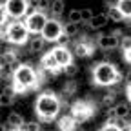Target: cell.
I'll return each mask as SVG.
<instances>
[{
    "label": "cell",
    "mask_w": 131,
    "mask_h": 131,
    "mask_svg": "<svg viewBox=\"0 0 131 131\" xmlns=\"http://www.w3.org/2000/svg\"><path fill=\"white\" fill-rule=\"evenodd\" d=\"M64 7H66L64 0H53V2H51V9H49L51 18H60V16L64 15Z\"/></svg>",
    "instance_id": "obj_19"
},
{
    "label": "cell",
    "mask_w": 131,
    "mask_h": 131,
    "mask_svg": "<svg viewBox=\"0 0 131 131\" xmlns=\"http://www.w3.org/2000/svg\"><path fill=\"white\" fill-rule=\"evenodd\" d=\"M11 131H24V129H22V127H20V129H11Z\"/></svg>",
    "instance_id": "obj_37"
},
{
    "label": "cell",
    "mask_w": 131,
    "mask_h": 131,
    "mask_svg": "<svg viewBox=\"0 0 131 131\" xmlns=\"http://www.w3.org/2000/svg\"><path fill=\"white\" fill-rule=\"evenodd\" d=\"M31 2V7L33 9H37V11H49L51 9V2L49 0H29Z\"/></svg>",
    "instance_id": "obj_23"
},
{
    "label": "cell",
    "mask_w": 131,
    "mask_h": 131,
    "mask_svg": "<svg viewBox=\"0 0 131 131\" xmlns=\"http://www.w3.org/2000/svg\"><path fill=\"white\" fill-rule=\"evenodd\" d=\"M2 37H4V40H7L13 46H24V44H27L31 33L27 31V27L22 20H15V22L7 24V27H2Z\"/></svg>",
    "instance_id": "obj_4"
},
{
    "label": "cell",
    "mask_w": 131,
    "mask_h": 131,
    "mask_svg": "<svg viewBox=\"0 0 131 131\" xmlns=\"http://www.w3.org/2000/svg\"><path fill=\"white\" fill-rule=\"evenodd\" d=\"M107 22H111V20H109V16H107L106 13H98V15H95V16H93V20L89 22V27H91V29H95V31H98V29L106 27V26H107Z\"/></svg>",
    "instance_id": "obj_16"
},
{
    "label": "cell",
    "mask_w": 131,
    "mask_h": 131,
    "mask_svg": "<svg viewBox=\"0 0 131 131\" xmlns=\"http://www.w3.org/2000/svg\"><path fill=\"white\" fill-rule=\"evenodd\" d=\"M102 106L104 107H115L117 106V91H107V93H104V96H102Z\"/></svg>",
    "instance_id": "obj_21"
},
{
    "label": "cell",
    "mask_w": 131,
    "mask_h": 131,
    "mask_svg": "<svg viewBox=\"0 0 131 131\" xmlns=\"http://www.w3.org/2000/svg\"><path fill=\"white\" fill-rule=\"evenodd\" d=\"M24 124H26V122H24V117H22L20 113L11 111V113L7 115V126H9V129H20Z\"/></svg>",
    "instance_id": "obj_17"
},
{
    "label": "cell",
    "mask_w": 131,
    "mask_h": 131,
    "mask_svg": "<svg viewBox=\"0 0 131 131\" xmlns=\"http://www.w3.org/2000/svg\"><path fill=\"white\" fill-rule=\"evenodd\" d=\"M64 33L68 37H77V35H80V24H75V22H66V26H64Z\"/></svg>",
    "instance_id": "obj_22"
},
{
    "label": "cell",
    "mask_w": 131,
    "mask_h": 131,
    "mask_svg": "<svg viewBox=\"0 0 131 131\" xmlns=\"http://www.w3.org/2000/svg\"><path fill=\"white\" fill-rule=\"evenodd\" d=\"M58 127H60V131H73L77 127V122L71 115H68V117H62L58 120Z\"/></svg>",
    "instance_id": "obj_20"
},
{
    "label": "cell",
    "mask_w": 131,
    "mask_h": 131,
    "mask_svg": "<svg viewBox=\"0 0 131 131\" xmlns=\"http://www.w3.org/2000/svg\"><path fill=\"white\" fill-rule=\"evenodd\" d=\"M13 82L11 84L15 86L16 93H26L29 89H35L40 82V75L35 71L31 64H20V68L16 69L13 75Z\"/></svg>",
    "instance_id": "obj_3"
},
{
    "label": "cell",
    "mask_w": 131,
    "mask_h": 131,
    "mask_svg": "<svg viewBox=\"0 0 131 131\" xmlns=\"http://www.w3.org/2000/svg\"><path fill=\"white\" fill-rule=\"evenodd\" d=\"M98 131H122V127L118 124H115V122H106Z\"/></svg>",
    "instance_id": "obj_30"
},
{
    "label": "cell",
    "mask_w": 131,
    "mask_h": 131,
    "mask_svg": "<svg viewBox=\"0 0 131 131\" xmlns=\"http://www.w3.org/2000/svg\"><path fill=\"white\" fill-rule=\"evenodd\" d=\"M40 68L44 69V71H47L49 75H57L58 71H62V68H60V64H58V60L55 58V55H53V51H47V53H44L42 55V58H40Z\"/></svg>",
    "instance_id": "obj_10"
},
{
    "label": "cell",
    "mask_w": 131,
    "mask_h": 131,
    "mask_svg": "<svg viewBox=\"0 0 131 131\" xmlns=\"http://www.w3.org/2000/svg\"><path fill=\"white\" fill-rule=\"evenodd\" d=\"M113 109H115V115H117V120H127L131 117V107L126 102H118Z\"/></svg>",
    "instance_id": "obj_18"
},
{
    "label": "cell",
    "mask_w": 131,
    "mask_h": 131,
    "mask_svg": "<svg viewBox=\"0 0 131 131\" xmlns=\"http://www.w3.org/2000/svg\"><path fill=\"white\" fill-rule=\"evenodd\" d=\"M106 15L109 16V20L111 22H124L126 20V16H124V13L118 9V6L117 4H106Z\"/></svg>",
    "instance_id": "obj_14"
},
{
    "label": "cell",
    "mask_w": 131,
    "mask_h": 131,
    "mask_svg": "<svg viewBox=\"0 0 131 131\" xmlns=\"http://www.w3.org/2000/svg\"><path fill=\"white\" fill-rule=\"evenodd\" d=\"M122 58H124V62L131 64V47H127V49H124V51H122Z\"/></svg>",
    "instance_id": "obj_33"
},
{
    "label": "cell",
    "mask_w": 131,
    "mask_h": 131,
    "mask_svg": "<svg viewBox=\"0 0 131 131\" xmlns=\"http://www.w3.org/2000/svg\"><path fill=\"white\" fill-rule=\"evenodd\" d=\"M120 47H122V51L127 49V47H131V35H126V37L120 38Z\"/></svg>",
    "instance_id": "obj_32"
},
{
    "label": "cell",
    "mask_w": 131,
    "mask_h": 131,
    "mask_svg": "<svg viewBox=\"0 0 131 131\" xmlns=\"http://www.w3.org/2000/svg\"><path fill=\"white\" fill-rule=\"evenodd\" d=\"M40 35L46 38V42H55L57 44V40L64 35V24H60L58 18H49Z\"/></svg>",
    "instance_id": "obj_8"
},
{
    "label": "cell",
    "mask_w": 131,
    "mask_h": 131,
    "mask_svg": "<svg viewBox=\"0 0 131 131\" xmlns=\"http://www.w3.org/2000/svg\"><path fill=\"white\" fill-rule=\"evenodd\" d=\"M46 44H47V42H46V38H44L42 35H31L29 40H27V51H29L31 55H38V53L44 51Z\"/></svg>",
    "instance_id": "obj_13"
},
{
    "label": "cell",
    "mask_w": 131,
    "mask_h": 131,
    "mask_svg": "<svg viewBox=\"0 0 131 131\" xmlns=\"http://www.w3.org/2000/svg\"><path fill=\"white\" fill-rule=\"evenodd\" d=\"M126 95H127V100L131 102V86H126Z\"/></svg>",
    "instance_id": "obj_35"
},
{
    "label": "cell",
    "mask_w": 131,
    "mask_h": 131,
    "mask_svg": "<svg viewBox=\"0 0 131 131\" xmlns=\"http://www.w3.org/2000/svg\"><path fill=\"white\" fill-rule=\"evenodd\" d=\"M127 131H131V122H129V124H127Z\"/></svg>",
    "instance_id": "obj_36"
},
{
    "label": "cell",
    "mask_w": 131,
    "mask_h": 131,
    "mask_svg": "<svg viewBox=\"0 0 131 131\" xmlns=\"http://www.w3.org/2000/svg\"><path fill=\"white\" fill-rule=\"evenodd\" d=\"M126 86H131V71L126 73Z\"/></svg>",
    "instance_id": "obj_34"
},
{
    "label": "cell",
    "mask_w": 131,
    "mask_h": 131,
    "mask_svg": "<svg viewBox=\"0 0 131 131\" xmlns=\"http://www.w3.org/2000/svg\"><path fill=\"white\" fill-rule=\"evenodd\" d=\"M24 131H40V122L38 120H31V122H26L22 126Z\"/></svg>",
    "instance_id": "obj_29"
},
{
    "label": "cell",
    "mask_w": 131,
    "mask_h": 131,
    "mask_svg": "<svg viewBox=\"0 0 131 131\" xmlns=\"http://www.w3.org/2000/svg\"><path fill=\"white\" fill-rule=\"evenodd\" d=\"M95 115V106L91 102H86V100H78L71 106V117L75 118L77 124H82L89 120L91 117Z\"/></svg>",
    "instance_id": "obj_7"
},
{
    "label": "cell",
    "mask_w": 131,
    "mask_h": 131,
    "mask_svg": "<svg viewBox=\"0 0 131 131\" xmlns=\"http://www.w3.org/2000/svg\"><path fill=\"white\" fill-rule=\"evenodd\" d=\"M53 55H55V58L58 60V64H60V68L64 69L66 66H69L71 62H73V51L71 49H68V47H64V46H55L53 49Z\"/></svg>",
    "instance_id": "obj_11"
},
{
    "label": "cell",
    "mask_w": 131,
    "mask_h": 131,
    "mask_svg": "<svg viewBox=\"0 0 131 131\" xmlns=\"http://www.w3.org/2000/svg\"><path fill=\"white\" fill-rule=\"evenodd\" d=\"M80 13H82V24H86V26H89V22L93 20V16H95V13L89 9V7H84V9H80Z\"/></svg>",
    "instance_id": "obj_27"
},
{
    "label": "cell",
    "mask_w": 131,
    "mask_h": 131,
    "mask_svg": "<svg viewBox=\"0 0 131 131\" xmlns=\"http://www.w3.org/2000/svg\"><path fill=\"white\" fill-rule=\"evenodd\" d=\"M15 95H16V89H15V86H13V84L2 91V95H0V104H2V107L11 106V104L15 102Z\"/></svg>",
    "instance_id": "obj_15"
},
{
    "label": "cell",
    "mask_w": 131,
    "mask_h": 131,
    "mask_svg": "<svg viewBox=\"0 0 131 131\" xmlns=\"http://www.w3.org/2000/svg\"><path fill=\"white\" fill-rule=\"evenodd\" d=\"M117 6L126 18H131V0H117Z\"/></svg>",
    "instance_id": "obj_24"
},
{
    "label": "cell",
    "mask_w": 131,
    "mask_h": 131,
    "mask_svg": "<svg viewBox=\"0 0 131 131\" xmlns=\"http://www.w3.org/2000/svg\"><path fill=\"white\" fill-rule=\"evenodd\" d=\"M75 91H77V84L75 82H68V84H64V88H62V96L69 98L71 95H75Z\"/></svg>",
    "instance_id": "obj_25"
},
{
    "label": "cell",
    "mask_w": 131,
    "mask_h": 131,
    "mask_svg": "<svg viewBox=\"0 0 131 131\" xmlns=\"http://www.w3.org/2000/svg\"><path fill=\"white\" fill-rule=\"evenodd\" d=\"M69 42H71V37H68V35L64 33V35L57 40V46H64V47H68V46H69Z\"/></svg>",
    "instance_id": "obj_31"
},
{
    "label": "cell",
    "mask_w": 131,
    "mask_h": 131,
    "mask_svg": "<svg viewBox=\"0 0 131 131\" xmlns=\"http://www.w3.org/2000/svg\"><path fill=\"white\" fill-rule=\"evenodd\" d=\"M73 55L75 57H78V58H86V57H91L93 55V46L86 40V38H82V40H78V42H75L73 44Z\"/></svg>",
    "instance_id": "obj_12"
},
{
    "label": "cell",
    "mask_w": 131,
    "mask_h": 131,
    "mask_svg": "<svg viewBox=\"0 0 131 131\" xmlns=\"http://www.w3.org/2000/svg\"><path fill=\"white\" fill-rule=\"evenodd\" d=\"M29 13H31L29 0H6L2 4V15L15 20H24Z\"/></svg>",
    "instance_id": "obj_5"
},
{
    "label": "cell",
    "mask_w": 131,
    "mask_h": 131,
    "mask_svg": "<svg viewBox=\"0 0 131 131\" xmlns=\"http://www.w3.org/2000/svg\"><path fill=\"white\" fill-rule=\"evenodd\" d=\"M47 20H49V16L44 11H33L24 18V24H26V27L31 35H40L44 26L47 24Z\"/></svg>",
    "instance_id": "obj_6"
},
{
    "label": "cell",
    "mask_w": 131,
    "mask_h": 131,
    "mask_svg": "<svg viewBox=\"0 0 131 131\" xmlns=\"http://www.w3.org/2000/svg\"><path fill=\"white\" fill-rule=\"evenodd\" d=\"M62 109V100L58 98V95H55L53 91H44L37 96L35 102V113L40 122H51L57 118V115Z\"/></svg>",
    "instance_id": "obj_1"
},
{
    "label": "cell",
    "mask_w": 131,
    "mask_h": 131,
    "mask_svg": "<svg viewBox=\"0 0 131 131\" xmlns=\"http://www.w3.org/2000/svg\"><path fill=\"white\" fill-rule=\"evenodd\" d=\"M68 22H75V24H82V13L80 9H71L68 15Z\"/></svg>",
    "instance_id": "obj_26"
},
{
    "label": "cell",
    "mask_w": 131,
    "mask_h": 131,
    "mask_svg": "<svg viewBox=\"0 0 131 131\" xmlns=\"http://www.w3.org/2000/svg\"><path fill=\"white\" fill-rule=\"evenodd\" d=\"M122 33L120 31H113V33H102V35H98L96 38V46L102 49V51H113V49L120 47V37Z\"/></svg>",
    "instance_id": "obj_9"
},
{
    "label": "cell",
    "mask_w": 131,
    "mask_h": 131,
    "mask_svg": "<svg viewBox=\"0 0 131 131\" xmlns=\"http://www.w3.org/2000/svg\"><path fill=\"white\" fill-rule=\"evenodd\" d=\"M62 71H64V75H66V77H75V75L78 73V66H77L75 62H71L69 66H66Z\"/></svg>",
    "instance_id": "obj_28"
},
{
    "label": "cell",
    "mask_w": 131,
    "mask_h": 131,
    "mask_svg": "<svg viewBox=\"0 0 131 131\" xmlns=\"http://www.w3.org/2000/svg\"><path fill=\"white\" fill-rule=\"evenodd\" d=\"M91 75H93V84L102 86V88H113L122 80V73L118 71V68L106 60L95 64Z\"/></svg>",
    "instance_id": "obj_2"
}]
</instances>
